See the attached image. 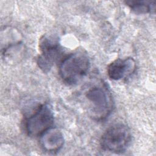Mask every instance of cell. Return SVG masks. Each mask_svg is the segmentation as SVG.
<instances>
[{"mask_svg":"<svg viewBox=\"0 0 156 156\" xmlns=\"http://www.w3.org/2000/svg\"><path fill=\"white\" fill-rule=\"evenodd\" d=\"M85 96L91 116L96 120L105 119L111 113L113 102L112 94L105 82L101 81L88 88Z\"/></svg>","mask_w":156,"mask_h":156,"instance_id":"obj_1","label":"cell"},{"mask_svg":"<svg viewBox=\"0 0 156 156\" xmlns=\"http://www.w3.org/2000/svg\"><path fill=\"white\" fill-rule=\"evenodd\" d=\"M126 4L134 12L139 14L147 13L154 9V1H127Z\"/></svg>","mask_w":156,"mask_h":156,"instance_id":"obj_8","label":"cell"},{"mask_svg":"<svg viewBox=\"0 0 156 156\" xmlns=\"http://www.w3.org/2000/svg\"><path fill=\"white\" fill-rule=\"evenodd\" d=\"M90 66L88 57L85 54L77 52L65 56L59 65V74L68 85H75L84 77Z\"/></svg>","mask_w":156,"mask_h":156,"instance_id":"obj_2","label":"cell"},{"mask_svg":"<svg viewBox=\"0 0 156 156\" xmlns=\"http://www.w3.org/2000/svg\"><path fill=\"white\" fill-rule=\"evenodd\" d=\"M131 140L129 128L124 124L118 123L106 129L101 138L100 144L104 150L118 154L125 152Z\"/></svg>","mask_w":156,"mask_h":156,"instance_id":"obj_3","label":"cell"},{"mask_svg":"<svg viewBox=\"0 0 156 156\" xmlns=\"http://www.w3.org/2000/svg\"><path fill=\"white\" fill-rule=\"evenodd\" d=\"M54 118L52 108L47 104L38 106L24 121L26 132L29 136H41L43 133L52 128Z\"/></svg>","mask_w":156,"mask_h":156,"instance_id":"obj_4","label":"cell"},{"mask_svg":"<svg viewBox=\"0 0 156 156\" xmlns=\"http://www.w3.org/2000/svg\"><path fill=\"white\" fill-rule=\"evenodd\" d=\"M40 144L46 152L55 154L63 146L64 138L58 130L51 128L40 136Z\"/></svg>","mask_w":156,"mask_h":156,"instance_id":"obj_7","label":"cell"},{"mask_svg":"<svg viewBox=\"0 0 156 156\" xmlns=\"http://www.w3.org/2000/svg\"><path fill=\"white\" fill-rule=\"evenodd\" d=\"M39 49L40 55L37 58V64L44 73H47L60 54V43L55 37L44 35L39 40Z\"/></svg>","mask_w":156,"mask_h":156,"instance_id":"obj_5","label":"cell"},{"mask_svg":"<svg viewBox=\"0 0 156 156\" xmlns=\"http://www.w3.org/2000/svg\"><path fill=\"white\" fill-rule=\"evenodd\" d=\"M136 69V62L132 57L117 58L107 68L108 77L115 80H121L132 74Z\"/></svg>","mask_w":156,"mask_h":156,"instance_id":"obj_6","label":"cell"}]
</instances>
